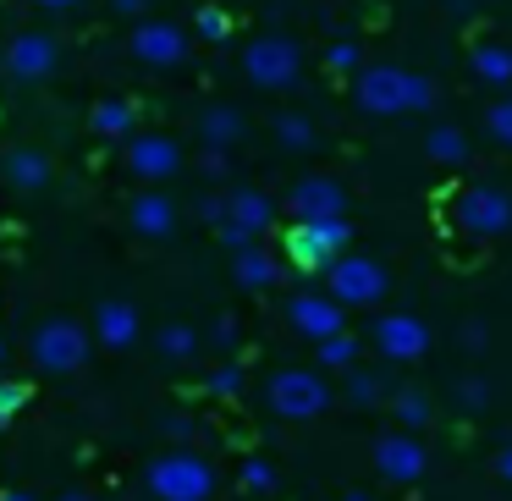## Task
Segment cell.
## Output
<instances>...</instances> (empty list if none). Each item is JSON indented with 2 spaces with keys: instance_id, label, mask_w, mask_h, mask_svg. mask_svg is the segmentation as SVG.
Segmentation results:
<instances>
[{
  "instance_id": "6da1fadb",
  "label": "cell",
  "mask_w": 512,
  "mask_h": 501,
  "mask_svg": "<svg viewBox=\"0 0 512 501\" xmlns=\"http://www.w3.org/2000/svg\"><path fill=\"white\" fill-rule=\"evenodd\" d=\"M353 100L369 116H408V111H430L435 105V83L402 67H364L353 83Z\"/></svg>"
},
{
  "instance_id": "7a4b0ae2",
  "label": "cell",
  "mask_w": 512,
  "mask_h": 501,
  "mask_svg": "<svg viewBox=\"0 0 512 501\" xmlns=\"http://www.w3.org/2000/svg\"><path fill=\"white\" fill-rule=\"evenodd\" d=\"M331 380L320 375V369H276L265 386V402L270 413H281V419H320L325 408H331Z\"/></svg>"
},
{
  "instance_id": "3957f363",
  "label": "cell",
  "mask_w": 512,
  "mask_h": 501,
  "mask_svg": "<svg viewBox=\"0 0 512 501\" xmlns=\"http://www.w3.org/2000/svg\"><path fill=\"white\" fill-rule=\"evenodd\" d=\"M149 490H155V501H210L215 468L199 452H160L149 463Z\"/></svg>"
},
{
  "instance_id": "277c9868",
  "label": "cell",
  "mask_w": 512,
  "mask_h": 501,
  "mask_svg": "<svg viewBox=\"0 0 512 501\" xmlns=\"http://www.w3.org/2000/svg\"><path fill=\"white\" fill-rule=\"evenodd\" d=\"M243 72H248V83H254V89H292V83H298V72H303L298 39H287V34H259V39H248Z\"/></svg>"
},
{
  "instance_id": "5b68a950",
  "label": "cell",
  "mask_w": 512,
  "mask_h": 501,
  "mask_svg": "<svg viewBox=\"0 0 512 501\" xmlns=\"http://www.w3.org/2000/svg\"><path fill=\"white\" fill-rule=\"evenodd\" d=\"M347 243H353L347 215H331V221H298L287 232V259L298 270H331L336 259H342Z\"/></svg>"
},
{
  "instance_id": "8992f818",
  "label": "cell",
  "mask_w": 512,
  "mask_h": 501,
  "mask_svg": "<svg viewBox=\"0 0 512 501\" xmlns=\"http://www.w3.org/2000/svg\"><path fill=\"white\" fill-rule=\"evenodd\" d=\"M325 292L347 309H375L386 298V265L369 254H342L331 270H325Z\"/></svg>"
},
{
  "instance_id": "52a82bcc",
  "label": "cell",
  "mask_w": 512,
  "mask_h": 501,
  "mask_svg": "<svg viewBox=\"0 0 512 501\" xmlns=\"http://www.w3.org/2000/svg\"><path fill=\"white\" fill-rule=\"evenodd\" d=\"M89 331L72 320H45L34 331V342H28V353H34V364L45 369V375H78L83 364H89Z\"/></svg>"
},
{
  "instance_id": "ba28073f",
  "label": "cell",
  "mask_w": 512,
  "mask_h": 501,
  "mask_svg": "<svg viewBox=\"0 0 512 501\" xmlns=\"http://www.w3.org/2000/svg\"><path fill=\"white\" fill-rule=\"evenodd\" d=\"M270 226H276V204L259 188H237V193H226V221L215 226V232H221V243L237 254V248H254Z\"/></svg>"
},
{
  "instance_id": "9c48e42d",
  "label": "cell",
  "mask_w": 512,
  "mask_h": 501,
  "mask_svg": "<svg viewBox=\"0 0 512 501\" xmlns=\"http://www.w3.org/2000/svg\"><path fill=\"white\" fill-rule=\"evenodd\" d=\"M369 457H375V474L391 479V485H419L424 468H430V452H424V441H419L413 430H386V435H375Z\"/></svg>"
},
{
  "instance_id": "30bf717a",
  "label": "cell",
  "mask_w": 512,
  "mask_h": 501,
  "mask_svg": "<svg viewBox=\"0 0 512 501\" xmlns=\"http://www.w3.org/2000/svg\"><path fill=\"white\" fill-rule=\"evenodd\" d=\"M457 226L474 237H501L512 232V193L501 188H468L457 199Z\"/></svg>"
},
{
  "instance_id": "8fae6325",
  "label": "cell",
  "mask_w": 512,
  "mask_h": 501,
  "mask_svg": "<svg viewBox=\"0 0 512 501\" xmlns=\"http://www.w3.org/2000/svg\"><path fill=\"white\" fill-rule=\"evenodd\" d=\"M369 342H375L380 358H391V364H413V358L430 353V325L413 320V314H380Z\"/></svg>"
},
{
  "instance_id": "7c38bea8",
  "label": "cell",
  "mask_w": 512,
  "mask_h": 501,
  "mask_svg": "<svg viewBox=\"0 0 512 501\" xmlns=\"http://www.w3.org/2000/svg\"><path fill=\"white\" fill-rule=\"evenodd\" d=\"M177 166H182V149H177V138H166V133H133L127 138V171H133L138 182H166V177H177Z\"/></svg>"
},
{
  "instance_id": "4fadbf2b",
  "label": "cell",
  "mask_w": 512,
  "mask_h": 501,
  "mask_svg": "<svg viewBox=\"0 0 512 501\" xmlns=\"http://www.w3.org/2000/svg\"><path fill=\"white\" fill-rule=\"evenodd\" d=\"M287 320H292V331H303L309 342H325V336L347 331V303H336L331 292H292Z\"/></svg>"
},
{
  "instance_id": "5bb4252c",
  "label": "cell",
  "mask_w": 512,
  "mask_h": 501,
  "mask_svg": "<svg viewBox=\"0 0 512 501\" xmlns=\"http://www.w3.org/2000/svg\"><path fill=\"white\" fill-rule=\"evenodd\" d=\"M127 45H133V56L144 61V67H182V61H188V34H182L177 23H149L144 17Z\"/></svg>"
},
{
  "instance_id": "9a60e30c",
  "label": "cell",
  "mask_w": 512,
  "mask_h": 501,
  "mask_svg": "<svg viewBox=\"0 0 512 501\" xmlns=\"http://www.w3.org/2000/svg\"><path fill=\"white\" fill-rule=\"evenodd\" d=\"M61 50L50 34H17L12 45H6V72H12L17 83H45L50 72H56Z\"/></svg>"
},
{
  "instance_id": "2e32d148",
  "label": "cell",
  "mask_w": 512,
  "mask_h": 501,
  "mask_svg": "<svg viewBox=\"0 0 512 501\" xmlns=\"http://www.w3.org/2000/svg\"><path fill=\"white\" fill-rule=\"evenodd\" d=\"M287 210L298 215V221H331V215L347 210V193H342V182H331V177H303L298 188L287 193Z\"/></svg>"
},
{
  "instance_id": "e0dca14e",
  "label": "cell",
  "mask_w": 512,
  "mask_h": 501,
  "mask_svg": "<svg viewBox=\"0 0 512 501\" xmlns=\"http://www.w3.org/2000/svg\"><path fill=\"white\" fill-rule=\"evenodd\" d=\"M94 342H105L111 353H127L138 342V309L127 298H105L94 309Z\"/></svg>"
},
{
  "instance_id": "ac0fdd59",
  "label": "cell",
  "mask_w": 512,
  "mask_h": 501,
  "mask_svg": "<svg viewBox=\"0 0 512 501\" xmlns=\"http://www.w3.org/2000/svg\"><path fill=\"white\" fill-rule=\"evenodd\" d=\"M127 221H133L138 237H155V243H160V237L177 232V204H171L160 188H144L133 204H127Z\"/></svg>"
},
{
  "instance_id": "d6986e66",
  "label": "cell",
  "mask_w": 512,
  "mask_h": 501,
  "mask_svg": "<svg viewBox=\"0 0 512 501\" xmlns=\"http://www.w3.org/2000/svg\"><path fill=\"white\" fill-rule=\"evenodd\" d=\"M0 182L12 193H39L50 182V160L39 149H6L0 155Z\"/></svg>"
},
{
  "instance_id": "ffe728a7",
  "label": "cell",
  "mask_w": 512,
  "mask_h": 501,
  "mask_svg": "<svg viewBox=\"0 0 512 501\" xmlns=\"http://www.w3.org/2000/svg\"><path fill=\"white\" fill-rule=\"evenodd\" d=\"M232 276H237V287H248V292H265V287H276V276H281V265H276V254H265V248H237L232 254Z\"/></svg>"
},
{
  "instance_id": "44dd1931",
  "label": "cell",
  "mask_w": 512,
  "mask_h": 501,
  "mask_svg": "<svg viewBox=\"0 0 512 501\" xmlns=\"http://www.w3.org/2000/svg\"><path fill=\"white\" fill-rule=\"evenodd\" d=\"M199 138H204V149L243 144V111H232V105H210V111H204V122H199Z\"/></svg>"
},
{
  "instance_id": "7402d4cb",
  "label": "cell",
  "mask_w": 512,
  "mask_h": 501,
  "mask_svg": "<svg viewBox=\"0 0 512 501\" xmlns=\"http://www.w3.org/2000/svg\"><path fill=\"white\" fill-rule=\"evenodd\" d=\"M89 127H94V138H133V105L127 100H100L89 111Z\"/></svg>"
},
{
  "instance_id": "603a6c76",
  "label": "cell",
  "mask_w": 512,
  "mask_h": 501,
  "mask_svg": "<svg viewBox=\"0 0 512 501\" xmlns=\"http://www.w3.org/2000/svg\"><path fill=\"white\" fill-rule=\"evenodd\" d=\"M474 78L490 89H507L512 83V50L507 45H479L474 50Z\"/></svg>"
},
{
  "instance_id": "cb8c5ba5",
  "label": "cell",
  "mask_w": 512,
  "mask_h": 501,
  "mask_svg": "<svg viewBox=\"0 0 512 501\" xmlns=\"http://www.w3.org/2000/svg\"><path fill=\"white\" fill-rule=\"evenodd\" d=\"M347 402L353 408H380V402H391V380L375 375V369H347Z\"/></svg>"
},
{
  "instance_id": "d4e9b609",
  "label": "cell",
  "mask_w": 512,
  "mask_h": 501,
  "mask_svg": "<svg viewBox=\"0 0 512 501\" xmlns=\"http://www.w3.org/2000/svg\"><path fill=\"white\" fill-rule=\"evenodd\" d=\"M424 149H430L435 166H463V160H468V133H463V127H430Z\"/></svg>"
},
{
  "instance_id": "484cf974",
  "label": "cell",
  "mask_w": 512,
  "mask_h": 501,
  "mask_svg": "<svg viewBox=\"0 0 512 501\" xmlns=\"http://www.w3.org/2000/svg\"><path fill=\"white\" fill-rule=\"evenodd\" d=\"M391 413H397L402 430H424L430 424V397L419 386H391Z\"/></svg>"
},
{
  "instance_id": "4316f807",
  "label": "cell",
  "mask_w": 512,
  "mask_h": 501,
  "mask_svg": "<svg viewBox=\"0 0 512 501\" xmlns=\"http://www.w3.org/2000/svg\"><path fill=\"white\" fill-rule=\"evenodd\" d=\"M276 144L287 149V155H309V149H314V122H309V116H298V111L276 116Z\"/></svg>"
},
{
  "instance_id": "83f0119b",
  "label": "cell",
  "mask_w": 512,
  "mask_h": 501,
  "mask_svg": "<svg viewBox=\"0 0 512 501\" xmlns=\"http://www.w3.org/2000/svg\"><path fill=\"white\" fill-rule=\"evenodd\" d=\"M320 347V369L331 375V369H353L358 364V342L347 331H336V336H325V342H314Z\"/></svg>"
},
{
  "instance_id": "f1b7e54d",
  "label": "cell",
  "mask_w": 512,
  "mask_h": 501,
  "mask_svg": "<svg viewBox=\"0 0 512 501\" xmlns=\"http://www.w3.org/2000/svg\"><path fill=\"white\" fill-rule=\"evenodd\" d=\"M193 34L199 39H210V45H221V39H232V12H226V6H199V12H193Z\"/></svg>"
},
{
  "instance_id": "f546056e",
  "label": "cell",
  "mask_w": 512,
  "mask_h": 501,
  "mask_svg": "<svg viewBox=\"0 0 512 501\" xmlns=\"http://www.w3.org/2000/svg\"><path fill=\"white\" fill-rule=\"evenodd\" d=\"M155 347H160L166 358H177V364H182V358H193V347H199V336H193V325H177V320H171V325H160Z\"/></svg>"
},
{
  "instance_id": "4dcf8cb0",
  "label": "cell",
  "mask_w": 512,
  "mask_h": 501,
  "mask_svg": "<svg viewBox=\"0 0 512 501\" xmlns=\"http://www.w3.org/2000/svg\"><path fill=\"white\" fill-rule=\"evenodd\" d=\"M485 133L496 138L501 149H512V100H496V105L485 111Z\"/></svg>"
},
{
  "instance_id": "1f68e13d",
  "label": "cell",
  "mask_w": 512,
  "mask_h": 501,
  "mask_svg": "<svg viewBox=\"0 0 512 501\" xmlns=\"http://www.w3.org/2000/svg\"><path fill=\"white\" fill-rule=\"evenodd\" d=\"M28 397H34V386H23V380H0V424L12 419L17 408H28Z\"/></svg>"
},
{
  "instance_id": "d6a6232c",
  "label": "cell",
  "mask_w": 512,
  "mask_h": 501,
  "mask_svg": "<svg viewBox=\"0 0 512 501\" xmlns=\"http://www.w3.org/2000/svg\"><path fill=\"white\" fill-rule=\"evenodd\" d=\"M204 386H210V397H237V391H243V369H237V364H221L210 380H204Z\"/></svg>"
},
{
  "instance_id": "836d02e7",
  "label": "cell",
  "mask_w": 512,
  "mask_h": 501,
  "mask_svg": "<svg viewBox=\"0 0 512 501\" xmlns=\"http://www.w3.org/2000/svg\"><path fill=\"white\" fill-rule=\"evenodd\" d=\"M243 485L248 490H276V468H270V457H248V463H243Z\"/></svg>"
},
{
  "instance_id": "e575fe53",
  "label": "cell",
  "mask_w": 512,
  "mask_h": 501,
  "mask_svg": "<svg viewBox=\"0 0 512 501\" xmlns=\"http://www.w3.org/2000/svg\"><path fill=\"white\" fill-rule=\"evenodd\" d=\"M457 402H463L468 413H479V408H485V402H490V386H485V380H479V375L457 380Z\"/></svg>"
},
{
  "instance_id": "d590c367",
  "label": "cell",
  "mask_w": 512,
  "mask_h": 501,
  "mask_svg": "<svg viewBox=\"0 0 512 501\" xmlns=\"http://www.w3.org/2000/svg\"><path fill=\"white\" fill-rule=\"evenodd\" d=\"M325 67H331V72H353V67H358V50L342 39V45H331V56H325Z\"/></svg>"
},
{
  "instance_id": "8d00e7d4",
  "label": "cell",
  "mask_w": 512,
  "mask_h": 501,
  "mask_svg": "<svg viewBox=\"0 0 512 501\" xmlns=\"http://www.w3.org/2000/svg\"><path fill=\"white\" fill-rule=\"evenodd\" d=\"M199 221H210V226L226 221V199H221V193H204V199H199Z\"/></svg>"
},
{
  "instance_id": "74e56055",
  "label": "cell",
  "mask_w": 512,
  "mask_h": 501,
  "mask_svg": "<svg viewBox=\"0 0 512 501\" xmlns=\"http://www.w3.org/2000/svg\"><path fill=\"white\" fill-rule=\"evenodd\" d=\"M160 430H166L171 441H188V435H193V419H188V413H166V419H160Z\"/></svg>"
},
{
  "instance_id": "f35d334b",
  "label": "cell",
  "mask_w": 512,
  "mask_h": 501,
  "mask_svg": "<svg viewBox=\"0 0 512 501\" xmlns=\"http://www.w3.org/2000/svg\"><path fill=\"white\" fill-rule=\"evenodd\" d=\"M199 171H204V177H221V171H226V149H204Z\"/></svg>"
},
{
  "instance_id": "ab89813d",
  "label": "cell",
  "mask_w": 512,
  "mask_h": 501,
  "mask_svg": "<svg viewBox=\"0 0 512 501\" xmlns=\"http://www.w3.org/2000/svg\"><path fill=\"white\" fill-rule=\"evenodd\" d=\"M215 342H221V347L237 342V320H232V314H221V320H215Z\"/></svg>"
},
{
  "instance_id": "60d3db41",
  "label": "cell",
  "mask_w": 512,
  "mask_h": 501,
  "mask_svg": "<svg viewBox=\"0 0 512 501\" xmlns=\"http://www.w3.org/2000/svg\"><path fill=\"white\" fill-rule=\"evenodd\" d=\"M463 347H474V353H479V347H485V325H463Z\"/></svg>"
},
{
  "instance_id": "b9f144b4",
  "label": "cell",
  "mask_w": 512,
  "mask_h": 501,
  "mask_svg": "<svg viewBox=\"0 0 512 501\" xmlns=\"http://www.w3.org/2000/svg\"><path fill=\"white\" fill-rule=\"evenodd\" d=\"M496 474H501V479H507V485H512V441H507V446H501V452H496Z\"/></svg>"
},
{
  "instance_id": "7bdbcfd3",
  "label": "cell",
  "mask_w": 512,
  "mask_h": 501,
  "mask_svg": "<svg viewBox=\"0 0 512 501\" xmlns=\"http://www.w3.org/2000/svg\"><path fill=\"white\" fill-rule=\"evenodd\" d=\"M111 6H116V12H122V17H138V12H144V6H149V0H111Z\"/></svg>"
},
{
  "instance_id": "ee69618b",
  "label": "cell",
  "mask_w": 512,
  "mask_h": 501,
  "mask_svg": "<svg viewBox=\"0 0 512 501\" xmlns=\"http://www.w3.org/2000/svg\"><path fill=\"white\" fill-rule=\"evenodd\" d=\"M34 6H45V12H72L78 0H34Z\"/></svg>"
},
{
  "instance_id": "f6af8a7d",
  "label": "cell",
  "mask_w": 512,
  "mask_h": 501,
  "mask_svg": "<svg viewBox=\"0 0 512 501\" xmlns=\"http://www.w3.org/2000/svg\"><path fill=\"white\" fill-rule=\"evenodd\" d=\"M0 501H28V496H23V490H6V496H0Z\"/></svg>"
},
{
  "instance_id": "bcb514c9",
  "label": "cell",
  "mask_w": 512,
  "mask_h": 501,
  "mask_svg": "<svg viewBox=\"0 0 512 501\" xmlns=\"http://www.w3.org/2000/svg\"><path fill=\"white\" fill-rule=\"evenodd\" d=\"M56 501H94V496H56Z\"/></svg>"
},
{
  "instance_id": "7dc6e473",
  "label": "cell",
  "mask_w": 512,
  "mask_h": 501,
  "mask_svg": "<svg viewBox=\"0 0 512 501\" xmlns=\"http://www.w3.org/2000/svg\"><path fill=\"white\" fill-rule=\"evenodd\" d=\"M336 501H369V496H336Z\"/></svg>"
},
{
  "instance_id": "c3c4849f",
  "label": "cell",
  "mask_w": 512,
  "mask_h": 501,
  "mask_svg": "<svg viewBox=\"0 0 512 501\" xmlns=\"http://www.w3.org/2000/svg\"><path fill=\"white\" fill-rule=\"evenodd\" d=\"M0 364H6V342H0Z\"/></svg>"
}]
</instances>
